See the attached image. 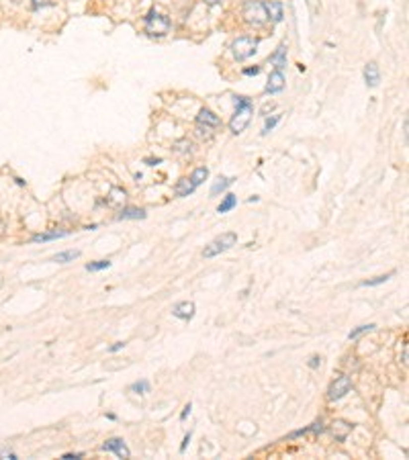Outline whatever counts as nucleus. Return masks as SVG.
Listing matches in <instances>:
<instances>
[{"label":"nucleus","instance_id":"9d476101","mask_svg":"<svg viewBox=\"0 0 409 460\" xmlns=\"http://www.w3.org/2000/svg\"><path fill=\"white\" fill-rule=\"evenodd\" d=\"M172 315H174V317H178V319H184V321L193 319V317H195V303H191V301H182V303L174 305Z\"/></svg>","mask_w":409,"mask_h":460},{"label":"nucleus","instance_id":"2eb2a0df","mask_svg":"<svg viewBox=\"0 0 409 460\" xmlns=\"http://www.w3.org/2000/svg\"><path fill=\"white\" fill-rule=\"evenodd\" d=\"M197 191V186L191 182V178H180L178 182H176V186H174V195L176 197H189V195H193Z\"/></svg>","mask_w":409,"mask_h":460},{"label":"nucleus","instance_id":"0eeeda50","mask_svg":"<svg viewBox=\"0 0 409 460\" xmlns=\"http://www.w3.org/2000/svg\"><path fill=\"white\" fill-rule=\"evenodd\" d=\"M102 450H105V452H115L119 458H129V456H131L127 444H125L121 438H111V440H107L105 444H102Z\"/></svg>","mask_w":409,"mask_h":460},{"label":"nucleus","instance_id":"4c0bfd02","mask_svg":"<svg viewBox=\"0 0 409 460\" xmlns=\"http://www.w3.org/2000/svg\"><path fill=\"white\" fill-rule=\"evenodd\" d=\"M272 109H274V105H264V109H262V113L266 115L268 111H272Z\"/></svg>","mask_w":409,"mask_h":460},{"label":"nucleus","instance_id":"ddd939ff","mask_svg":"<svg viewBox=\"0 0 409 460\" xmlns=\"http://www.w3.org/2000/svg\"><path fill=\"white\" fill-rule=\"evenodd\" d=\"M352 432V425L348 423V421H342V419H336L334 423H332V434L336 436V440H340V442H344L346 438H348V434Z\"/></svg>","mask_w":409,"mask_h":460},{"label":"nucleus","instance_id":"1a4fd4ad","mask_svg":"<svg viewBox=\"0 0 409 460\" xmlns=\"http://www.w3.org/2000/svg\"><path fill=\"white\" fill-rule=\"evenodd\" d=\"M364 80H366V86L374 88V86H379V82H381V70H379V64L377 62H368L364 66Z\"/></svg>","mask_w":409,"mask_h":460},{"label":"nucleus","instance_id":"412c9836","mask_svg":"<svg viewBox=\"0 0 409 460\" xmlns=\"http://www.w3.org/2000/svg\"><path fill=\"white\" fill-rule=\"evenodd\" d=\"M233 182V178H219L213 186H211V197H217L219 193H223V191H227V186Z\"/></svg>","mask_w":409,"mask_h":460},{"label":"nucleus","instance_id":"cd10ccee","mask_svg":"<svg viewBox=\"0 0 409 460\" xmlns=\"http://www.w3.org/2000/svg\"><path fill=\"white\" fill-rule=\"evenodd\" d=\"M278 121H280V115H272V117H268L266 119V123H264V129H262V133H268V131H272L276 125H278Z\"/></svg>","mask_w":409,"mask_h":460},{"label":"nucleus","instance_id":"f257e3e1","mask_svg":"<svg viewBox=\"0 0 409 460\" xmlns=\"http://www.w3.org/2000/svg\"><path fill=\"white\" fill-rule=\"evenodd\" d=\"M235 107L237 109H235V113L231 117V121H229V129H231V133L240 135L242 131H246V127L252 121L254 107H252L250 98H246V96H235Z\"/></svg>","mask_w":409,"mask_h":460},{"label":"nucleus","instance_id":"5701e85b","mask_svg":"<svg viewBox=\"0 0 409 460\" xmlns=\"http://www.w3.org/2000/svg\"><path fill=\"white\" fill-rule=\"evenodd\" d=\"M125 200V191L121 189H113L111 195H109V204L111 207H117V204H121Z\"/></svg>","mask_w":409,"mask_h":460},{"label":"nucleus","instance_id":"a211bd4d","mask_svg":"<svg viewBox=\"0 0 409 460\" xmlns=\"http://www.w3.org/2000/svg\"><path fill=\"white\" fill-rule=\"evenodd\" d=\"M235 207H237V197H235V195H225L223 200H221V204L217 207V213L223 215V213H229V211L235 209Z\"/></svg>","mask_w":409,"mask_h":460},{"label":"nucleus","instance_id":"2f4dec72","mask_svg":"<svg viewBox=\"0 0 409 460\" xmlns=\"http://www.w3.org/2000/svg\"><path fill=\"white\" fill-rule=\"evenodd\" d=\"M0 458H6V460H16V454L10 452V450H2L0 452Z\"/></svg>","mask_w":409,"mask_h":460},{"label":"nucleus","instance_id":"72a5a7b5","mask_svg":"<svg viewBox=\"0 0 409 460\" xmlns=\"http://www.w3.org/2000/svg\"><path fill=\"white\" fill-rule=\"evenodd\" d=\"M191 409H193V405L189 403V405H186V407H184V411L180 413V419H186V417H189V415H191Z\"/></svg>","mask_w":409,"mask_h":460},{"label":"nucleus","instance_id":"20e7f679","mask_svg":"<svg viewBox=\"0 0 409 460\" xmlns=\"http://www.w3.org/2000/svg\"><path fill=\"white\" fill-rule=\"evenodd\" d=\"M172 23L166 14H160L156 10H151L147 16H145V33L149 37H164L166 33L170 31Z\"/></svg>","mask_w":409,"mask_h":460},{"label":"nucleus","instance_id":"f3484780","mask_svg":"<svg viewBox=\"0 0 409 460\" xmlns=\"http://www.w3.org/2000/svg\"><path fill=\"white\" fill-rule=\"evenodd\" d=\"M76 258H80V252H78V250H68V252H60V254H56L51 260L58 262V264H68V262H74Z\"/></svg>","mask_w":409,"mask_h":460},{"label":"nucleus","instance_id":"7ed1b4c3","mask_svg":"<svg viewBox=\"0 0 409 460\" xmlns=\"http://www.w3.org/2000/svg\"><path fill=\"white\" fill-rule=\"evenodd\" d=\"M242 14H244L246 23H250L254 27H260L268 21V12L264 8V2H260V0H246Z\"/></svg>","mask_w":409,"mask_h":460},{"label":"nucleus","instance_id":"e433bc0d","mask_svg":"<svg viewBox=\"0 0 409 460\" xmlns=\"http://www.w3.org/2000/svg\"><path fill=\"white\" fill-rule=\"evenodd\" d=\"M319 362H321L319 358H317V356H313V358H311V362H309V366H311V368H317V366H319Z\"/></svg>","mask_w":409,"mask_h":460},{"label":"nucleus","instance_id":"7c9ffc66","mask_svg":"<svg viewBox=\"0 0 409 460\" xmlns=\"http://www.w3.org/2000/svg\"><path fill=\"white\" fill-rule=\"evenodd\" d=\"M244 74H246V76H256V74H260V67H258V66H254V67H246Z\"/></svg>","mask_w":409,"mask_h":460},{"label":"nucleus","instance_id":"c756f323","mask_svg":"<svg viewBox=\"0 0 409 460\" xmlns=\"http://www.w3.org/2000/svg\"><path fill=\"white\" fill-rule=\"evenodd\" d=\"M82 456H84L82 452H68V454H64L62 458H64V460H78V458H82Z\"/></svg>","mask_w":409,"mask_h":460},{"label":"nucleus","instance_id":"58836bf2","mask_svg":"<svg viewBox=\"0 0 409 460\" xmlns=\"http://www.w3.org/2000/svg\"><path fill=\"white\" fill-rule=\"evenodd\" d=\"M204 2H207L209 6H215V4H219V2H221V0H204Z\"/></svg>","mask_w":409,"mask_h":460},{"label":"nucleus","instance_id":"4468645a","mask_svg":"<svg viewBox=\"0 0 409 460\" xmlns=\"http://www.w3.org/2000/svg\"><path fill=\"white\" fill-rule=\"evenodd\" d=\"M270 64L274 66V70L282 72L284 67H286V45H278L276 51L270 56Z\"/></svg>","mask_w":409,"mask_h":460},{"label":"nucleus","instance_id":"aec40b11","mask_svg":"<svg viewBox=\"0 0 409 460\" xmlns=\"http://www.w3.org/2000/svg\"><path fill=\"white\" fill-rule=\"evenodd\" d=\"M207 176H209V170L204 168V166H201V168H197L195 172L191 174V182H193L195 186H201L204 180H207Z\"/></svg>","mask_w":409,"mask_h":460},{"label":"nucleus","instance_id":"9b49d317","mask_svg":"<svg viewBox=\"0 0 409 460\" xmlns=\"http://www.w3.org/2000/svg\"><path fill=\"white\" fill-rule=\"evenodd\" d=\"M282 88H284V74L278 72V70H274V72L270 74V78H268L266 92H268V94H276V92H280Z\"/></svg>","mask_w":409,"mask_h":460},{"label":"nucleus","instance_id":"f03ea898","mask_svg":"<svg viewBox=\"0 0 409 460\" xmlns=\"http://www.w3.org/2000/svg\"><path fill=\"white\" fill-rule=\"evenodd\" d=\"M235 244H237V233H233V231L221 233L219 237H215V240H213L209 246H204L203 256H204V258H215V256L223 254V252H227V250H231Z\"/></svg>","mask_w":409,"mask_h":460},{"label":"nucleus","instance_id":"c9c22d12","mask_svg":"<svg viewBox=\"0 0 409 460\" xmlns=\"http://www.w3.org/2000/svg\"><path fill=\"white\" fill-rule=\"evenodd\" d=\"M189 442H191V432H189V436L184 438V442H182V446H180V452H184V450H186V446H189Z\"/></svg>","mask_w":409,"mask_h":460},{"label":"nucleus","instance_id":"6e6552de","mask_svg":"<svg viewBox=\"0 0 409 460\" xmlns=\"http://www.w3.org/2000/svg\"><path fill=\"white\" fill-rule=\"evenodd\" d=\"M197 125L209 127V129H217L221 125V119L211 109H201V113L197 115Z\"/></svg>","mask_w":409,"mask_h":460},{"label":"nucleus","instance_id":"c85d7f7f","mask_svg":"<svg viewBox=\"0 0 409 460\" xmlns=\"http://www.w3.org/2000/svg\"><path fill=\"white\" fill-rule=\"evenodd\" d=\"M307 6H309V10H311V14L315 16V14H319V0H307Z\"/></svg>","mask_w":409,"mask_h":460},{"label":"nucleus","instance_id":"a878e982","mask_svg":"<svg viewBox=\"0 0 409 460\" xmlns=\"http://www.w3.org/2000/svg\"><path fill=\"white\" fill-rule=\"evenodd\" d=\"M133 393H139V395H145V393H149V383L147 381H139V383H133L131 387H129Z\"/></svg>","mask_w":409,"mask_h":460},{"label":"nucleus","instance_id":"bb28decb","mask_svg":"<svg viewBox=\"0 0 409 460\" xmlns=\"http://www.w3.org/2000/svg\"><path fill=\"white\" fill-rule=\"evenodd\" d=\"M391 276H393V272H389V274H383V276H377V278H372V280H364L360 286H379V284L387 282Z\"/></svg>","mask_w":409,"mask_h":460},{"label":"nucleus","instance_id":"dca6fc26","mask_svg":"<svg viewBox=\"0 0 409 460\" xmlns=\"http://www.w3.org/2000/svg\"><path fill=\"white\" fill-rule=\"evenodd\" d=\"M119 221H125V219H145V211L143 209H135V207H127L121 213L117 215Z\"/></svg>","mask_w":409,"mask_h":460},{"label":"nucleus","instance_id":"4be33fe9","mask_svg":"<svg viewBox=\"0 0 409 460\" xmlns=\"http://www.w3.org/2000/svg\"><path fill=\"white\" fill-rule=\"evenodd\" d=\"M309 432H315V434H321V432H323V423H321V419H319V421H315V423H311L309 428H303V430H299V432H293L288 438H299V436L309 434Z\"/></svg>","mask_w":409,"mask_h":460},{"label":"nucleus","instance_id":"f8f14e48","mask_svg":"<svg viewBox=\"0 0 409 460\" xmlns=\"http://www.w3.org/2000/svg\"><path fill=\"white\" fill-rule=\"evenodd\" d=\"M264 8H266V12H268V19H272L274 23H280V21H282V16H284L282 2H278V0H268V2H264Z\"/></svg>","mask_w":409,"mask_h":460},{"label":"nucleus","instance_id":"b1692460","mask_svg":"<svg viewBox=\"0 0 409 460\" xmlns=\"http://www.w3.org/2000/svg\"><path fill=\"white\" fill-rule=\"evenodd\" d=\"M107 268H111V260H96V262L86 264L88 272H100V270H107Z\"/></svg>","mask_w":409,"mask_h":460},{"label":"nucleus","instance_id":"f704fd0d","mask_svg":"<svg viewBox=\"0 0 409 460\" xmlns=\"http://www.w3.org/2000/svg\"><path fill=\"white\" fill-rule=\"evenodd\" d=\"M123 348H125V342H117L115 346L109 348V352H119V350H123Z\"/></svg>","mask_w":409,"mask_h":460},{"label":"nucleus","instance_id":"39448f33","mask_svg":"<svg viewBox=\"0 0 409 460\" xmlns=\"http://www.w3.org/2000/svg\"><path fill=\"white\" fill-rule=\"evenodd\" d=\"M256 47H258V41L254 37H237L231 43V51H233V58L237 62H244L248 58H252L256 54Z\"/></svg>","mask_w":409,"mask_h":460},{"label":"nucleus","instance_id":"473e14b6","mask_svg":"<svg viewBox=\"0 0 409 460\" xmlns=\"http://www.w3.org/2000/svg\"><path fill=\"white\" fill-rule=\"evenodd\" d=\"M51 4V0H33V6L35 8H41V6H47Z\"/></svg>","mask_w":409,"mask_h":460},{"label":"nucleus","instance_id":"423d86ee","mask_svg":"<svg viewBox=\"0 0 409 460\" xmlns=\"http://www.w3.org/2000/svg\"><path fill=\"white\" fill-rule=\"evenodd\" d=\"M350 389H352L350 377H338V379L330 385V389H328V397H330L332 401H338V399L346 397V395L350 393Z\"/></svg>","mask_w":409,"mask_h":460},{"label":"nucleus","instance_id":"393cba45","mask_svg":"<svg viewBox=\"0 0 409 460\" xmlns=\"http://www.w3.org/2000/svg\"><path fill=\"white\" fill-rule=\"evenodd\" d=\"M370 329H374V323H368V326H358L356 329H352V331L348 333V339H356L358 335H362V333H366V331H370Z\"/></svg>","mask_w":409,"mask_h":460},{"label":"nucleus","instance_id":"6ab92c4d","mask_svg":"<svg viewBox=\"0 0 409 460\" xmlns=\"http://www.w3.org/2000/svg\"><path fill=\"white\" fill-rule=\"evenodd\" d=\"M68 231H47V233H37L33 235V242H51V240H60V237H66Z\"/></svg>","mask_w":409,"mask_h":460}]
</instances>
